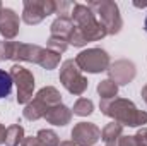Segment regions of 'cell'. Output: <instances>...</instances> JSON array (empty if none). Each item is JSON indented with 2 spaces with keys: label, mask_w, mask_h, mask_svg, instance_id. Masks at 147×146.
I'll use <instances>...</instances> for the list:
<instances>
[{
  "label": "cell",
  "mask_w": 147,
  "mask_h": 146,
  "mask_svg": "<svg viewBox=\"0 0 147 146\" xmlns=\"http://www.w3.org/2000/svg\"><path fill=\"white\" fill-rule=\"evenodd\" d=\"M36 138L45 146H58L60 145V138H58V134H57L55 131H51V129H41V131L36 134Z\"/></svg>",
  "instance_id": "21"
},
{
  "label": "cell",
  "mask_w": 147,
  "mask_h": 146,
  "mask_svg": "<svg viewBox=\"0 0 147 146\" xmlns=\"http://www.w3.org/2000/svg\"><path fill=\"white\" fill-rule=\"evenodd\" d=\"M12 84H14V81L10 77V72H5V71L0 69V98L9 96V93L12 89Z\"/></svg>",
  "instance_id": "23"
},
{
  "label": "cell",
  "mask_w": 147,
  "mask_h": 146,
  "mask_svg": "<svg viewBox=\"0 0 147 146\" xmlns=\"http://www.w3.org/2000/svg\"><path fill=\"white\" fill-rule=\"evenodd\" d=\"M144 28H146V31H147V17H146V21H144Z\"/></svg>",
  "instance_id": "32"
},
{
  "label": "cell",
  "mask_w": 147,
  "mask_h": 146,
  "mask_svg": "<svg viewBox=\"0 0 147 146\" xmlns=\"http://www.w3.org/2000/svg\"><path fill=\"white\" fill-rule=\"evenodd\" d=\"M36 98L43 100L50 108L62 103V95H60V91H58L57 88H53V86H45V88H41L36 93Z\"/></svg>",
  "instance_id": "16"
},
{
  "label": "cell",
  "mask_w": 147,
  "mask_h": 146,
  "mask_svg": "<svg viewBox=\"0 0 147 146\" xmlns=\"http://www.w3.org/2000/svg\"><path fill=\"white\" fill-rule=\"evenodd\" d=\"M10 77L17 86V102L28 105L33 100L34 91V76L29 72L26 67L16 64L10 67Z\"/></svg>",
  "instance_id": "6"
},
{
  "label": "cell",
  "mask_w": 147,
  "mask_h": 146,
  "mask_svg": "<svg viewBox=\"0 0 147 146\" xmlns=\"http://www.w3.org/2000/svg\"><path fill=\"white\" fill-rule=\"evenodd\" d=\"M24 129L19 124H12L7 127V134H5V145L7 146H19L24 141Z\"/></svg>",
  "instance_id": "17"
},
{
  "label": "cell",
  "mask_w": 147,
  "mask_h": 146,
  "mask_svg": "<svg viewBox=\"0 0 147 146\" xmlns=\"http://www.w3.org/2000/svg\"><path fill=\"white\" fill-rule=\"evenodd\" d=\"M5 134H7V127L0 124V145L5 143Z\"/></svg>",
  "instance_id": "29"
},
{
  "label": "cell",
  "mask_w": 147,
  "mask_h": 146,
  "mask_svg": "<svg viewBox=\"0 0 147 146\" xmlns=\"http://www.w3.org/2000/svg\"><path fill=\"white\" fill-rule=\"evenodd\" d=\"M19 33V16L12 9H2L0 10V35L3 40H14Z\"/></svg>",
  "instance_id": "10"
},
{
  "label": "cell",
  "mask_w": 147,
  "mask_h": 146,
  "mask_svg": "<svg viewBox=\"0 0 147 146\" xmlns=\"http://www.w3.org/2000/svg\"><path fill=\"white\" fill-rule=\"evenodd\" d=\"M70 19L74 23V29L69 36V45L74 46H84L89 41H98L108 35L106 28L98 21L94 12L89 9V5L74 3Z\"/></svg>",
  "instance_id": "1"
},
{
  "label": "cell",
  "mask_w": 147,
  "mask_h": 146,
  "mask_svg": "<svg viewBox=\"0 0 147 146\" xmlns=\"http://www.w3.org/2000/svg\"><path fill=\"white\" fill-rule=\"evenodd\" d=\"M14 53V41L2 40L0 41V60H12Z\"/></svg>",
  "instance_id": "24"
},
{
  "label": "cell",
  "mask_w": 147,
  "mask_h": 146,
  "mask_svg": "<svg viewBox=\"0 0 147 146\" xmlns=\"http://www.w3.org/2000/svg\"><path fill=\"white\" fill-rule=\"evenodd\" d=\"M120 136H123V126L118 122H110L105 126V129L101 131V139L105 141V145H113L120 139Z\"/></svg>",
  "instance_id": "15"
},
{
  "label": "cell",
  "mask_w": 147,
  "mask_h": 146,
  "mask_svg": "<svg viewBox=\"0 0 147 146\" xmlns=\"http://www.w3.org/2000/svg\"><path fill=\"white\" fill-rule=\"evenodd\" d=\"M92 110H94V103H92L91 100H87V98H79V100L74 103L72 112L75 115H79V117H87V115L92 113Z\"/></svg>",
  "instance_id": "20"
},
{
  "label": "cell",
  "mask_w": 147,
  "mask_h": 146,
  "mask_svg": "<svg viewBox=\"0 0 147 146\" xmlns=\"http://www.w3.org/2000/svg\"><path fill=\"white\" fill-rule=\"evenodd\" d=\"M75 64L80 71L91 74H98L108 71L111 65L110 55L103 48H87L75 57Z\"/></svg>",
  "instance_id": "4"
},
{
  "label": "cell",
  "mask_w": 147,
  "mask_h": 146,
  "mask_svg": "<svg viewBox=\"0 0 147 146\" xmlns=\"http://www.w3.org/2000/svg\"><path fill=\"white\" fill-rule=\"evenodd\" d=\"M108 72H110L111 81H115L118 86L120 84L123 86V84H128V83H132L135 79L137 71H135V64L132 60L121 59V60H116L115 64H111Z\"/></svg>",
  "instance_id": "9"
},
{
  "label": "cell",
  "mask_w": 147,
  "mask_h": 146,
  "mask_svg": "<svg viewBox=\"0 0 147 146\" xmlns=\"http://www.w3.org/2000/svg\"><path fill=\"white\" fill-rule=\"evenodd\" d=\"M21 146H45V145L38 139L36 136H34V138L31 136V138H24V141L21 143Z\"/></svg>",
  "instance_id": "28"
},
{
  "label": "cell",
  "mask_w": 147,
  "mask_h": 146,
  "mask_svg": "<svg viewBox=\"0 0 147 146\" xmlns=\"http://www.w3.org/2000/svg\"><path fill=\"white\" fill-rule=\"evenodd\" d=\"M134 138H135V141H137L139 146H147V127L139 129V132H137Z\"/></svg>",
  "instance_id": "25"
},
{
  "label": "cell",
  "mask_w": 147,
  "mask_h": 146,
  "mask_svg": "<svg viewBox=\"0 0 147 146\" xmlns=\"http://www.w3.org/2000/svg\"><path fill=\"white\" fill-rule=\"evenodd\" d=\"M51 36H58L63 38L69 41V36L74 29V23L70 19V16H58L53 23H51Z\"/></svg>",
  "instance_id": "13"
},
{
  "label": "cell",
  "mask_w": 147,
  "mask_h": 146,
  "mask_svg": "<svg viewBox=\"0 0 147 146\" xmlns=\"http://www.w3.org/2000/svg\"><path fill=\"white\" fill-rule=\"evenodd\" d=\"M99 108L105 115L111 117L115 122L128 127H139L147 124V112H142L135 107L134 102L125 98H113V100H101Z\"/></svg>",
  "instance_id": "2"
},
{
  "label": "cell",
  "mask_w": 147,
  "mask_h": 146,
  "mask_svg": "<svg viewBox=\"0 0 147 146\" xmlns=\"http://www.w3.org/2000/svg\"><path fill=\"white\" fill-rule=\"evenodd\" d=\"M60 83L65 86V89L69 93H72L75 96L84 95V91L87 89V79L82 76V71L77 67L75 60H65L60 67Z\"/></svg>",
  "instance_id": "5"
},
{
  "label": "cell",
  "mask_w": 147,
  "mask_h": 146,
  "mask_svg": "<svg viewBox=\"0 0 147 146\" xmlns=\"http://www.w3.org/2000/svg\"><path fill=\"white\" fill-rule=\"evenodd\" d=\"M45 119L48 124H53V126H67L72 119V110L65 107L63 103H60V105H55L48 110Z\"/></svg>",
  "instance_id": "12"
},
{
  "label": "cell",
  "mask_w": 147,
  "mask_h": 146,
  "mask_svg": "<svg viewBox=\"0 0 147 146\" xmlns=\"http://www.w3.org/2000/svg\"><path fill=\"white\" fill-rule=\"evenodd\" d=\"M2 9H3V7H2V3H0V10H2Z\"/></svg>",
  "instance_id": "33"
},
{
  "label": "cell",
  "mask_w": 147,
  "mask_h": 146,
  "mask_svg": "<svg viewBox=\"0 0 147 146\" xmlns=\"http://www.w3.org/2000/svg\"><path fill=\"white\" fill-rule=\"evenodd\" d=\"M46 48L55 52V53H58V55H62L69 48V41L63 40V38H58V36H50L48 38V43H46Z\"/></svg>",
  "instance_id": "22"
},
{
  "label": "cell",
  "mask_w": 147,
  "mask_h": 146,
  "mask_svg": "<svg viewBox=\"0 0 147 146\" xmlns=\"http://www.w3.org/2000/svg\"><path fill=\"white\" fill-rule=\"evenodd\" d=\"M48 110H50V107L43 100H39V98L34 96V100H31L24 107L22 113H24V117L28 120H38V119H45V115L48 113Z\"/></svg>",
  "instance_id": "14"
},
{
  "label": "cell",
  "mask_w": 147,
  "mask_h": 146,
  "mask_svg": "<svg viewBox=\"0 0 147 146\" xmlns=\"http://www.w3.org/2000/svg\"><path fill=\"white\" fill-rule=\"evenodd\" d=\"M43 48L38 45H28V43H19L14 41V53H12V60H21V62H33L38 64L39 57H41Z\"/></svg>",
  "instance_id": "11"
},
{
  "label": "cell",
  "mask_w": 147,
  "mask_h": 146,
  "mask_svg": "<svg viewBox=\"0 0 147 146\" xmlns=\"http://www.w3.org/2000/svg\"><path fill=\"white\" fill-rule=\"evenodd\" d=\"M70 7H72L70 2H57V14L58 16H69L67 9H70Z\"/></svg>",
  "instance_id": "27"
},
{
  "label": "cell",
  "mask_w": 147,
  "mask_h": 146,
  "mask_svg": "<svg viewBox=\"0 0 147 146\" xmlns=\"http://www.w3.org/2000/svg\"><path fill=\"white\" fill-rule=\"evenodd\" d=\"M58 64H60V55L55 53V52H51V50H48V48H43L38 65H41V67L46 69V71H51V69H55Z\"/></svg>",
  "instance_id": "18"
},
{
  "label": "cell",
  "mask_w": 147,
  "mask_h": 146,
  "mask_svg": "<svg viewBox=\"0 0 147 146\" xmlns=\"http://www.w3.org/2000/svg\"><path fill=\"white\" fill-rule=\"evenodd\" d=\"M89 9L94 12L98 21L106 28L108 35H118L121 31L123 21L120 16V9L111 0H94L89 2Z\"/></svg>",
  "instance_id": "3"
},
{
  "label": "cell",
  "mask_w": 147,
  "mask_h": 146,
  "mask_svg": "<svg viewBox=\"0 0 147 146\" xmlns=\"http://www.w3.org/2000/svg\"><path fill=\"white\" fill-rule=\"evenodd\" d=\"M58 146H77V145H75L74 141H62Z\"/></svg>",
  "instance_id": "30"
},
{
  "label": "cell",
  "mask_w": 147,
  "mask_h": 146,
  "mask_svg": "<svg viewBox=\"0 0 147 146\" xmlns=\"http://www.w3.org/2000/svg\"><path fill=\"white\" fill-rule=\"evenodd\" d=\"M116 146H139L134 136H120Z\"/></svg>",
  "instance_id": "26"
},
{
  "label": "cell",
  "mask_w": 147,
  "mask_h": 146,
  "mask_svg": "<svg viewBox=\"0 0 147 146\" xmlns=\"http://www.w3.org/2000/svg\"><path fill=\"white\" fill-rule=\"evenodd\" d=\"M57 12V2L53 0H26L22 9V21L26 24H38L50 14Z\"/></svg>",
  "instance_id": "7"
},
{
  "label": "cell",
  "mask_w": 147,
  "mask_h": 146,
  "mask_svg": "<svg viewBox=\"0 0 147 146\" xmlns=\"http://www.w3.org/2000/svg\"><path fill=\"white\" fill-rule=\"evenodd\" d=\"M101 138V129L92 122H79L72 129V141L77 146H92Z\"/></svg>",
  "instance_id": "8"
},
{
  "label": "cell",
  "mask_w": 147,
  "mask_h": 146,
  "mask_svg": "<svg viewBox=\"0 0 147 146\" xmlns=\"http://www.w3.org/2000/svg\"><path fill=\"white\" fill-rule=\"evenodd\" d=\"M142 98H144V102L147 103V84L142 88Z\"/></svg>",
  "instance_id": "31"
},
{
  "label": "cell",
  "mask_w": 147,
  "mask_h": 146,
  "mask_svg": "<svg viewBox=\"0 0 147 146\" xmlns=\"http://www.w3.org/2000/svg\"><path fill=\"white\" fill-rule=\"evenodd\" d=\"M98 93H99L101 100H113L118 95V84L111 79H105L98 84Z\"/></svg>",
  "instance_id": "19"
}]
</instances>
